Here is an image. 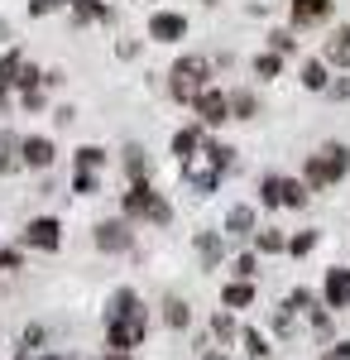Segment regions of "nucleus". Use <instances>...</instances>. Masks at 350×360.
I'll return each instance as SVG.
<instances>
[{
    "instance_id": "49530a36",
    "label": "nucleus",
    "mask_w": 350,
    "mask_h": 360,
    "mask_svg": "<svg viewBox=\"0 0 350 360\" xmlns=\"http://www.w3.org/2000/svg\"><path fill=\"white\" fill-rule=\"evenodd\" d=\"M207 5H216V0H207Z\"/></svg>"
},
{
    "instance_id": "0eeeda50",
    "label": "nucleus",
    "mask_w": 350,
    "mask_h": 360,
    "mask_svg": "<svg viewBox=\"0 0 350 360\" xmlns=\"http://www.w3.org/2000/svg\"><path fill=\"white\" fill-rule=\"evenodd\" d=\"M197 115H202L207 125H221V120H231V96H226V91H216V86L197 91Z\"/></svg>"
},
{
    "instance_id": "c03bdc74",
    "label": "nucleus",
    "mask_w": 350,
    "mask_h": 360,
    "mask_svg": "<svg viewBox=\"0 0 350 360\" xmlns=\"http://www.w3.org/2000/svg\"><path fill=\"white\" fill-rule=\"evenodd\" d=\"M110 360H130V356H125V351H110Z\"/></svg>"
},
{
    "instance_id": "b1692460",
    "label": "nucleus",
    "mask_w": 350,
    "mask_h": 360,
    "mask_svg": "<svg viewBox=\"0 0 350 360\" xmlns=\"http://www.w3.org/2000/svg\"><path fill=\"white\" fill-rule=\"evenodd\" d=\"M20 77V53H5L0 58V101H5V86Z\"/></svg>"
},
{
    "instance_id": "37998d69",
    "label": "nucleus",
    "mask_w": 350,
    "mask_h": 360,
    "mask_svg": "<svg viewBox=\"0 0 350 360\" xmlns=\"http://www.w3.org/2000/svg\"><path fill=\"white\" fill-rule=\"evenodd\" d=\"M326 360H350V341H336V351H331Z\"/></svg>"
},
{
    "instance_id": "cd10ccee",
    "label": "nucleus",
    "mask_w": 350,
    "mask_h": 360,
    "mask_svg": "<svg viewBox=\"0 0 350 360\" xmlns=\"http://www.w3.org/2000/svg\"><path fill=\"white\" fill-rule=\"evenodd\" d=\"M283 207H307V183L283 178Z\"/></svg>"
},
{
    "instance_id": "c9c22d12",
    "label": "nucleus",
    "mask_w": 350,
    "mask_h": 360,
    "mask_svg": "<svg viewBox=\"0 0 350 360\" xmlns=\"http://www.w3.org/2000/svg\"><path fill=\"white\" fill-rule=\"evenodd\" d=\"M63 5H72V0H29V15L39 20V15H53V10H63Z\"/></svg>"
},
{
    "instance_id": "72a5a7b5",
    "label": "nucleus",
    "mask_w": 350,
    "mask_h": 360,
    "mask_svg": "<svg viewBox=\"0 0 350 360\" xmlns=\"http://www.w3.org/2000/svg\"><path fill=\"white\" fill-rule=\"evenodd\" d=\"M245 351H249V356H269V341H264V332H254V327H249V332H245Z\"/></svg>"
},
{
    "instance_id": "4c0bfd02",
    "label": "nucleus",
    "mask_w": 350,
    "mask_h": 360,
    "mask_svg": "<svg viewBox=\"0 0 350 360\" xmlns=\"http://www.w3.org/2000/svg\"><path fill=\"white\" fill-rule=\"evenodd\" d=\"M269 44H273V53H288V49H293V34H288V29H273Z\"/></svg>"
},
{
    "instance_id": "393cba45",
    "label": "nucleus",
    "mask_w": 350,
    "mask_h": 360,
    "mask_svg": "<svg viewBox=\"0 0 350 360\" xmlns=\"http://www.w3.org/2000/svg\"><path fill=\"white\" fill-rule=\"evenodd\" d=\"M207 154H212V168H216V173H226V168L235 164V149H231V144H207Z\"/></svg>"
},
{
    "instance_id": "4468645a",
    "label": "nucleus",
    "mask_w": 350,
    "mask_h": 360,
    "mask_svg": "<svg viewBox=\"0 0 350 360\" xmlns=\"http://www.w3.org/2000/svg\"><path fill=\"white\" fill-rule=\"evenodd\" d=\"M144 307H139V293L135 288H115V298H110V317H139Z\"/></svg>"
},
{
    "instance_id": "ddd939ff",
    "label": "nucleus",
    "mask_w": 350,
    "mask_h": 360,
    "mask_svg": "<svg viewBox=\"0 0 350 360\" xmlns=\"http://www.w3.org/2000/svg\"><path fill=\"white\" fill-rule=\"evenodd\" d=\"M221 303H226V307H249V303H254V288H249V278H235V283H226V288H221Z\"/></svg>"
},
{
    "instance_id": "412c9836",
    "label": "nucleus",
    "mask_w": 350,
    "mask_h": 360,
    "mask_svg": "<svg viewBox=\"0 0 350 360\" xmlns=\"http://www.w3.org/2000/svg\"><path fill=\"white\" fill-rule=\"evenodd\" d=\"M259 197H264V207H283V178H278V173H264Z\"/></svg>"
},
{
    "instance_id": "f8f14e48",
    "label": "nucleus",
    "mask_w": 350,
    "mask_h": 360,
    "mask_svg": "<svg viewBox=\"0 0 350 360\" xmlns=\"http://www.w3.org/2000/svg\"><path fill=\"white\" fill-rule=\"evenodd\" d=\"M197 259H202V269H216L221 264V236L216 231H202L197 236Z\"/></svg>"
},
{
    "instance_id": "a18cd8bd",
    "label": "nucleus",
    "mask_w": 350,
    "mask_h": 360,
    "mask_svg": "<svg viewBox=\"0 0 350 360\" xmlns=\"http://www.w3.org/2000/svg\"><path fill=\"white\" fill-rule=\"evenodd\" d=\"M207 360H226V356H221V351H212V356H207Z\"/></svg>"
},
{
    "instance_id": "2f4dec72",
    "label": "nucleus",
    "mask_w": 350,
    "mask_h": 360,
    "mask_svg": "<svg viewBox=\"0 0 350 360\" xmlns=\"http://www.w3.org/2000/svg\"><path fill=\"white\" fill-rule=\"evenodd\" d=\"M212 332L221 336V341H231V336H235V317H231V312H216V317H212Z\"/></svg>"
},
{
    "instance_id": "f257e3e1",
    "label": "nucleus",
    "mask_w": 350,
    "mask_h": 360,
    "mask_svg": "<svg viewBox=\"0 0 350 360\" xmlns=\"http://www.w3.org/2000/svg\"><path fill=\"white\" fill-rule=\"evenodd\" d=\"M346 173H350V149L346 144H326L322 154L307 159V178H302V183H307V188H331V183H341Z\"/></svg>"
},
{
    "instance_id": "6e6552de",
    "label": "nucleus",
    "mask_w": 350,
    "mask_h": 360,
    "mask_svg": "<svg viewBox=\"0 0 350 360\" xmlns=\"http://www.w3.org/2000/svg\"><path fill=\"white\" fill-rule=\"evenodd\" d=\"M326 307H350V269L346 264L326 269Z\"/></svg>"
},
{
    "instance_id": "79ce46f5",
    "label": "nucleus",
    "mask_w": 350,
    "mask_h": 360,
    "mask_svg": "<svg viewBox=\"0 0 350 360\" xmlns=\"http://www.w3.org/2000/svg\"><path fill=\"white\" fill-rule=\"evenodd\" d=\"M0 269H20V255H15V250H5V255H0Z\"/></svg>"
},
{
    "instance_id": "f3484780",
    "label": "nucleus",
    "mask_w": 350,
    "mask_h": 360,
    "mask_svg": "<svg viewBox=\"0 0 350 360\" xmlns=\"http://www.w3.org/2000/svg\"><path fill=\"white\" fill-rule=\"evenodd\" d=\"M163 322H168L173 332H183V327H188V322H192L188 303H183V298H168V303H163Z\"/></svg>"
},
{
    "instance_id": "4be33fe9",
    "label": "nucleus",
    "mask_w": 350,
    "mask_h": 360,
    "mask_svg": "<svg viewBox=\"0 0 350 360\" xmlns=\"http://www.w3.org/2000/svg\"><path fill=\"white\" fill-rule=\"evenodd\" d=\"M72 15H77L82 25H86V20H110V10L96 5V0H72Z\"/></svg>"
},
{
    "instance_id": "dca6fc26",
    "label": "nucleus",
    "mask_w": 350,
    "mask_h": 360,
    "mask_svg": "<svg viewBox=\"0 0 350 360\" xmlns=\"http://www.w3.org/2000/svg\"><path fill=\"white\" fill-rule=\"evenodd\" d=\"M326 58H331V63H341V68H350V25L331 34V44H326Z\"/></svg>"
},
{
    "instance_id": "a19ab883",
    "label": "nucleus",
    "mask_w": 350,
    "mask_h": 360,
    "mask_svg": "<svg viewBox=\"0 0 350 360\" xmlns=\"http://www.w3.org/2000/svg\"><path fill=\"white\" fill-rule=\"evenodd\" d=\"M326 91H331L336 101H346V96H350V82H331V86H326Z\"/></svg>"
},
{
    "instance_id": "de8ad7c7",
    "label": "nucleus",
    "mask_w": 350,
    "mask_h": 360,
    "mask_svg": "<svg viewBox=\"0 0 350 360\" xmlns=\"http://www.w3.org/2000/svg\"><path fill=\"white\" fill-rule=\"evenodd\" d=\"M44 360H53V356H44Z\"/></svg>"
},
{
    "instance_id": "20e7f679",
    "label": "nucleus",
    "mask_w": 350,
    "mask_h": 360,
    "mask_svg": "<svg viewBox=\"0 0 350 360\" xmlns=\"http://www.w3.org/2000/svg\"><path fill=\"white\" fill-rule=\"evenodd\" d=\"M144 327H149V312H139V317H110V327H106L110 351H135L139 341H144Z\"/></svg>"
},
{
    "instance_id": "58836bf2",
    "label": "nucleus",
    "mask_w": 350,
    "mask_h": 360,
    "mask_svg": "<svg viewBox=\"0 0 350 360\" xmlns=\"http://www.w3.org/2000/svg\"><path fill=\"white\" fill-rule=\"evenodd\" d=\"M15 82L25 86V91H34V86H39V68H25V63H20V77H15Z\"/></svg>"
},
{
    "instance_id": "f704fd0d",
    "label": "nucleus",
    "mask_w": 350,
    "mask_h": 360,
    "mask_svg": "<svg viewBox=\"0 0 350 360\" xmlns=\"http://www.w3.org/2000/svg\"><path fill=\"white\" fill-rule=\"evenodd\" d=\"M72 193L91 197V193H96V173H86V168H77V178H72Z\"/></svg>"
},
{
    "instance_id": "f03ea898",
    "label": "nucleus",
    "mask_w": 350,
    "mask_h": 360,
    "mask_svg": "<svg viewBox=\"0 0 350 360\" xmlns=\"http://www.w3.org/2000/svg\"><path fill=\"white\" fill-rule=\"evenodd\" d=\"M125 217H135V221H154V226H168L173 221V207L163 202L144 178L130 183V193H125Z\"/></svg>"
},
{
    "instance_id": "423d86ee",
    "label": "nucleus",
    "mask_w": 350,
    "mask_h": 360,
    "mask_svg": "<svg viewBox=\"0 0 350 360\" xmlns=\"http://www.w3.org/2000/svg\"><path fill=\"white\" fill-rule=\"evenodd\" d=\"M58 240H63V226L53 217H34L25 226V245H34V250H58Z\"/></svg>"
},
{
    "instance_id": "c85d7f7f",
    "label": "nucleus",
    "mask_w": 350,
    "mask_h": 360,
    "mask_svg": "<svg viewBox=\"0 0 350 360\" xmlns=\"http://www.w3.org/2000/svg\"><path fill=\"white\" fill-rule=\"evenodd\" d=\"M216 178H221L216 168H212V173H192V168H188V188H192L197 197H207V193H212V188H216Z\"/></svg>"
},
{
    "instance_id": "1a4fd4ad",
    "label": "nucleus",
    "mask_w": 350,
    "mask_h": 360,
    "mask_svg": "<svg viewBox=\"0 0 350 360\" xmlns=\"http://www.w3.org/2000/svg\"><path fill=\"white\" fill-rule=\"evenodd\" d=\"M331 15V0H293V25L297 29H312Z\"/></svg>"
},
{
    "instance_id": "c756f323",
    "label": "nucleus",
    "mask_w": 350,
    "mask_h": 360,
    "mask_svg": "<svg viewBox=\"0 0 350 360\" xmlns=\"http://www.w3.org/2000/svg\"><path fill=\"white\" fill-rule=\"evenodd\" d=\"M278 68H283V63H278V53H259V58H254V77H264V82H269V77H278Z\"/></svg>"
},
{
    "instance_id": "9b49d317",
    "label": "nucleus",
    "mask_w": 350,
    "mask_h": 360,
    "mask_svg": "<svg viewBox=\"0 0 350 360\" xmlns=\"http://www.w3.org/2000/svg\"><path fill=\"white\" fill-rule=\"evenodd\" d=\"M20 154H25L29 168H48V164H53V139L34 135V139H25V144H20Z\"/></svg>"
},
{
    "instance_id": "a878e982",
    "label": "nucleus",
    "mask_w": 350,
    "mask_h": 360,
    "mask_svg": "<svg viewBox=\"0 0 350 360\" xmlns=\"http://www.w3.org/2000/svg\"><path fill=\"white\" fill-rule=\"evenodd\" d=\"M101 164H106V149H96V144H82L77 149V168L91 173V168H101Z\"/></svg>"
},
{
    "instance_id": "9d476101",
    "label": "nucleus",
    "mask_w": 350,
    "mask_h": 360,
    "mask_svg": "<svg viewBox=\"0 0 350 360\" xmlns=\"http://www.w3.org/2000/svg\"><path fill=\"white\" fill-rule=\"evenodd\" d=\"M96 245L101 250H130V221H101L96 226Z\"/></svg>"
},
{
    "instance_id": "39448f33",
    "label": "nucleus",
    "mask_w": 350,
    "mask_h": 360,
    "mask_svg": "<svg viewBox=\"0 0 350 360\" xmlns=\"http://www.w3.org/2000/svg\"><path fill=\"white\" fill-rule=\"evenodd\" d=\"M149 39H154V44H178V39H188V20L173 15V10H159V15L149 20Z\"/></svg>"
},
{
    "instance_id": "aec40b11",
    "label": "nucleus",
    "mask_w": 350,
    "mask_h": 360,
    "mask_svg": "<svg viewBox=\"0 0 350 360\" xmlns=\"http://www.w3.org/2000/svg\"><path fill=\"white\" fill-rule=\"evenodd\" d=\"M302 86H307V91H326V68L317 63V58L302 63Z\"/></svg>"
},
{
    "instance_id": "ea45409f",
    "label": "nucleus",
    "mask_w": 350,
    "mask_h": 360,
    "mask_svg": "<svg viewBox=\"0 0 350 360\" xmlns=\"http://www.w3.org/2000/svg\"><path fill=\"white\" fill-rule=\"evenodd\" d=\"M34 346H44V327H29L25 332V351H34Z\"/></svg>"
},
{
    "instance_id": "2eb2a0df",
    "label": "nucleus",
    "mask_w": 350,
    "mask_h": 360,
    "mask_svg": "<svg viewBox=\"0 0 350 360\" xmlns=\"http://www.w3.org/2000/svg\"><path fill=\"white\" fill-rule=\"evenodd\" d=\"M226 231L231 236H254V207H231L226 212Z\"/></svg>"
},
{
    "instance_id": "7c9ffc66",
    "label": "nucleus",
    "mask_w": 350,
    "mask_h": 360,
    "mask_svg": "<svg viewBox=\"0 0 350 360\" xmlns=\"http://www.w3.org/2000/svg\"><path fill=\"white\" fill-rule=\"evenodd\" d=\"M125 173H130V178H144V149H139V144H130V149H125Z\"/></svg>"
},
{
    "instance_id": "473e14b6",
    "label": "nucleus",
    "mask_w": 350,
    "mask_h": 360,
    "mask_svg": "<svg viewBox=\"0 0 350 360\" xmlns=\"http://www.w3.org/2000/svg\"><path fill=\"white\" fill-rule=\"evenodd\" d=\"M312 245H317V231H297L293 240H288V255H307Z\"/></svg>"
},
{
    "instance_id": "bb28decb",
    "label": "nucleus",
    "mask_w": 350,
    "mask_h": 360,
    "mask_svg": "<svg viewBox=\"0 0 350 360\" xmlns=\"http://www.w3.org/2000/svg\"><path fill=\"white\" fill-rule=\"evenodd\" d=\"M231 111L240 115V120H254L259 106H254V96H249V91H231Z\"/></svg>"
},
{
    "instance_id": "e433bc0d",
    "label": "nucleus",
    "mask_w": 350,
    "mask_h": 360,
    "mask_svg": "<svg viewBox=\"0 0 350 360\" xmlns=\"http://www.w3.org/2000/svg\"><path fill=\"white\" fill-rule=\"evenodd\" d=\"M231 269H235V278H254V274H259V269H254V255H240Z\"/></svg>"
},
{
    "instance_id": "a211bd4d",
    "label": "nucleus",
    "mask_w": 350,
    "mask_h": 360,
    "mask_svg": "<svg viewBox=\"0 0 350 360\" xmlns=\"http://www.w3.org/2000/svg\"><path fill=\"white\" fill-rule=\"evenodd\" d=\"M197 149H202V130H178V135H173V154H178V159H192Z\"/></svg>"
},
{
    "instance_id": "7ed1b4c3",
    "label": "nucleus",
    "mask_w": 350,
    "mask_h": 360,
    "mask_svg": "<svg viewBox=\"0 0 350 360\" xmlns=\"http://www.w3.org/2000/svg\"><path fill=\"white\" fill-rule=\"evenodd\" d=\"M207 77H212L207 58H178L173 63V96L178 101H197V91H207Z\"/></svg>"
},
{
    "instance_id": "6ab92c4d",
    "label": "nucleus",
    "mask_w": 350,
    "mask_h": 360,
    "mask_svg": "<svg viewBox=\"0 0 350 360\" xmlns=\"http://www.w3.org/2000/svg\"><path fill=\"white\" fill-rule=\"evenodd\" d=\"M25 164V154H20V144L10 135H0V173H15V168Z\"/></svg>"
},
{
    "instance_id": "5701e85b",
    "label": "nucleus",
    "mask_w": 350,
    "mask_h": 360,
    "mask_svg": "<svg viewBox=\"0 0 350 360\" xmlns=\"http://www.w3.org/2000/svg\"><path fill=\"white\" fill-rule=\"evenodd\" d=\"M254 245L264 250V255H273V250H288V240H283V231H254Z\"/></svg>"
}]
</instances>
